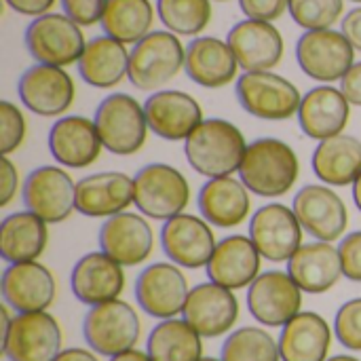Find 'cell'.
<instances>
[{"label":"cell","mask_w":361,"mask_h":361,"mask_svg":"<svg viewBox=\"0 0 361 361\" xmlns=\"http://www.w3.org/2000/svg\"><path fill=\"white\" fill-rule=\"evenodd\" d=\"M245 150L247 142L241 129L224 118H203L184 140L190 167L205 178H224L239 171Z\"/></svg>","instance_id":"obj_1"},{"label":"cell","mask_w":361,"mask_h":361,"mask_svg":"<svg viewBox=\"0 0 361 361\" xmlns=\"http://www.w3.org/2000/svg\"><path fill=\"white\" fill-rule=\"evenodd\" d=\"M298 173L300 165L294 148L277 137H258L247 144L239 167V178L250 192L264 199L281 197L292 190Z\"/></svg>","instance_id":"obj_2"},{"label":"cell","mask_w":361,"mask_h":361,"mask_svg":"<svg viewBox=\"0 0 361 361\" xmlns=\"http://www.w3.org/2000/svg\"><path fill=\"white\" fill-rule=\"evenodd\" d=\"M186 49L178 34L152 30L129 51V82L140 91H161L184 70Z\"/></svg>","instance_id":"obj_3"},{"label":"cell","mask_w":361,"mask_h":361,"mask_svg":"<svg viewBox=\"0 0 361 361\" xmlns=\"http://www.w3.org/2000/svg\"><path fill=\"white\" fill-rule=\"evenodd\" d=\"M190 201V186L184 173L167 163L144 165L133 178V203L150 220H169L184 214Z\"/></svg>","instance_id":"obj_4"},{"label":"cell","mask_w":361,"mask_h":361,"mask_svg":"<svg viewBox=\"0 0 361 361\" xmlns=\"http://www.w3.org/2000/svg\"><path fill=\"white\" fill-rule=\"evenodd\" d=\"M93 121L104 148L116 157H131L146 142L148 121L144 104L129 93H110L104 97Z\"/></svg>","instance_id":"obj_5"},{"label":"cell","mask_w":361,"mask_h":361,"mask_svg":"<svg viewBox=\"0 0 361 361\" xmlns=\"http://www.w3.org/2000/svg\"><path fill=\"white\" fill-rule=\"evenodd\" d=\"M235 95L247 114L262 121H288L298 114L302 102L298 87L273 70L243 72L237 78Z\"/></svg>","instance_id":"obj_6"},{"label":"cell","mask_w":361,"mask_h":361,"mask_svg":"<svg viewBox=\"0 0 361 361\" xmlns=\"http://www.w3.org/2000/svg\"><path fill=\"white\" fill-rule=\"evenodd\" d=\"M142 334V322L135 309L123 300H110L95 305L82 319L85 343L104 357H114L129 349H135Z\"/></svg>","instance_id":"obj_7"},{"label":"cell","mask_w":361,"mask_h":361,"mask_svg":"<svg viewBox=\"0 0 361 361\" xmlns=\"http://www.w3.org/2000/svg\"><path fill=\"white\" fill-rule=\"evenodd\" d=\"M23 42L34 61L59 68L76 63L87 44L80 25L72 21L66 13L53 11L34 17L27 23L23 32Z\"/></svg>","instance_id":"obj_8"},{"label":"cell","mask_w":361,"mask_h":361,"mask_svg":"<svg viewBox=\"0 0 361 361\" xmlns=\"http://www.w3.org/2000/svg\"><path fill=\"white\" fill-rule=\"evenodd\" d=\"M300 70L322 85L343 80L355 63V49L341 30H307L296 42Z\"/></svg>","instance_id":"obj_9"},{"label":"cell","mask_w":361,"mask_h":361,"mask_svg":"<svg viewBox=\"0 0 361 361\" xmlns=\"http://www.w3.org/2000/svg\"><path fill=\"white\" fill-rule=\"evenodd\" d=\"M2 353L8 361H53L61 353V328L47 311L15 313L2 334Z\"/></svg>","instance_id":"obj_10"},{"label":"cell","mask_w":361,"mask_h":361,"mask_svg":"<svg viewBox=\"0 0 361 361\" xmlns=\"http://www.w3.org/2000/svg\"><path fill=\"white\" fill-rule=\"evenodd\" d=\"M23 205L47 224H59L76 209V184L70 173L55 165L30 171L23 182Z\"/></svg>","instance_id":"obj_11"},{"label":"cell","mask_w":361,"mask_h":361,"mask_svg":"<svg viewBox=\"0 0 361 361\" xmlns=\"http://www.w3.org/2000/svg\"><path fill=\"white\" fill-rule=\"evenodd\" d=\"M300 307L302 290L288 271L260 273L247 288V309L260 326L283 328L300 313Z\"/></svg>","instance_id":"obj_12"},{"label":"cell","mask_w":361,"mask_h":361,"mask_svg":"<svg viewBox=\"0 0 361 361\" xmlns=\"http://www.w3.org/2000/svg\"><path fill=\"white\" fill-rule=\"evenodd\" d=\"M188 294V279L173 262H154L135 279V300L154 319L178 317L184 311Z\"/></svg>","instance_id":"obj_13"},{"label":"cell","mask_w":361,"mask_h":361,"mask_svg":"<svg viewBox=\"0 0 361 361\" xmlns=\"http://www.w3.org/2000/svg\"><path fill=\"white\" fill-rule=\"evenodd\" d=\"M292 209L307 235L315 241H338L349 224L343 197L328 184H307L294 197Z\"/></svg>","instance_id":"obj_14"},{"label":"cell","mask_w":361,"mask_h":361,"mask_svg":"<svg viewBox=\"0 0 361 361\" xmlns=\"http://www.w3.org/2000/svg\"><path fill=\"white\" fill-rule=\"evenodd\" d=\"M250 237L269 262H288L302 245V226L292 207L269 203L254 212Z\"/></svg>","instance_id":"obj_15"},{"label":"cell","mask_w":361,"mask_h":361,"mask_svg":"<svg viewBox=\"0 0 361 361\" xmlns=\"http://www.w3.org/2000/svg\"><path fill=\"white\" fill-rule=\"evenodd\" d=\"M17 93L30 112L38 116H61L72 106L76 87L63 68L34 63L19 76Z\"/></svg>","instance_id":"obj_16"},{"label":"cell","mask_w":361,"mask_h":361,"mask_svg":"<svg viewBox=\"0 0 361 361\" xmlns=\"http://www.w3.org/2000/svg\"><path fill=\"white\" fill-rule=\"evenodd\" d=\"M161 245L165 256L182 269L207 267L218 241L205 218L178 214L165 220L161 228Z\"/></svg>","instance_id":"obj_17"},{"label":"cell","mask_w":361,"mask_h":361,"mask_svg":"<svg viewBox=\"0 0 361 361\" xmlns=\"http://www.w3.org/2000/svg\"><path fill=\"white\" fill-rule=\"evenodd\" d=\"M182 317L203 336L218 338L233 330L239 319V300L233 290L214 281L199 283L190 290Z\"/></svg>","instance_id":"obj_18"},{"label":"cell","mask_w":361,"mask_h":361,"mask_svg":"<svg viewBox=\"0 0 361 361\" xmlns=\"http://www.w3.org/2000/svg\"><path fill=\"white\" fill-rule=\"evenodd\" d=\"M226 42L231 44L243 72L273 70L275 66H279L286 49L283 36L273 21H260L250 17L237 21L228 30Z\"/></svg>","instance_id":"obj_19"},{"label":"cell","mask_w":361,"mask_h":361,"mask_svg":"<svg viewBox=\"0 0 361 361\" xmlns=\"http://www.w3.org/2000/svg\"><path fill=\"white\" fill-rule=\"evenodd\" d=\"M0 290L4 305H8L15 313H36L47 311L53 305L57 283L44 264L32 260L8 264L2 273Z\"/></svg>","instance_id":"obj_20"},{"label":"cell","mask_w":361,"mask_h":361,"mask_svg":"<svg viewBox=\"0 0 361 361\" xmlns=\"http://www.w3.org/2000/svg\"><path fill=\"white\" fill-rule=\"evenodd\" d=\"M144 112L148 129L167 142L186 140L203 121V110L199 102L192 95L176 89L154 91L144 102Z\"/></svg>","instance_id":"obj_21"},{"label":"cell","mask_w":361,"mask_h":361,"mask_svg":"<svg viewBox=\"0 0 361 361\" xmlns=\"http://www.w3.org/2000/svg\"><path fill=\"white\" fill-rule=\"evenodd\" d=\"M99 250L123 267H137L146 262L154 250L152 226L140 214H116L99 228Z\"/></svg>","instance_id":"obj_22"},{"label":"cell","mask_w":361,"mask_h":361,"mask_svg":"<svg viewBox=\"0 0 361 361\" xmlns=\"http://www.w3.org/2000/svg\"><path fill=\"white\" fill-rule=\"evenodd\" d=\"M102 137L95 121L78 114L59 116L49 131L51 157L68 169H85L102 154Z\"/></svg>","instance_id":"obj_23"},{"label":"cell","mask_w":361,"mask_h":361,"mask_svg":"<svg viewBox=\"0 0 361 361\" xmlns=\"http://www.w3.org/2000/svg\"><path fill=\"white\" fill-rule=\"evenodd\" d=\"M125 267L108 254L89 252L72 269L70 288L78 302L95 307L116 300L125 290Z\"/></svg>","instance_id":"obj_24"},{"label":"cell","mask_w":361,"mask_h":361,"mask_svg":"<svg viewBox=\"0 0 361 361\" xmlns=\"http://www.w3.org/2000/svg\"><path fill=\"white\" fill-rule=\"evenodd\" d=\"M260 260L262 256L252 237L231 235L218 241L205 269L209 281L235 292L252 286L260 275Z\"/></svg>","instance_id":"obj_25"},{"label":"cell","mask_w":361,"mask_h":361,"mask_svg":"<svg viewBox=\"0 0 361 361\" xmlns=\"http://www.w3.org/2000/svg\"><path fill=\"white\" fill-rule=\"evenodd\" d=\"M239 61L226 40L216 36H195L186 44L184 72L203 89H220L237 78Z\"/></svg>","instance_id":"obj_26"},{"label":"cell","mask_w":361,"mask_h":361,"mask_svg":"<svg viewBox=\"0 0 361 361\" xmlns=\"http://www.w3.org/2000/svg\"><path fill=\"white\" fill-rule=\"evenodd\" d=\"M351 116V102L343 89L332 85H319L302 95L298 108V123L305 135L311 140H328L345 131Z\"/></svg>","instance_id":"obj_27"},{"label":"cell","mask_w":361,"mask_h":361,"mask_svg":"<svg viewBox=\"0 0 361 361\" xmlns=\"http://www.w3.org/2000/svg\"><path fill=\"white\" fill-rule=\"evenodd\" d=\"M133 205V178L123 171L91 173L76 182V212L87 218H112Z\"/></svg>","instance_id":"obj_28"},{"label":"cell","mask_w":361,"mask_h":361,"mask_svg":"<svg viewBox=\"0 0 361 361\" xmlns=\"http://www.w3.org/2000/svg\"><path fill=\"white\" fill-rule=\"evenodd\" d=\"M288 273L305 294H326L345 277L338 247L328 241L302 243L288 260Z\"/></svg>","instance_id":"obj_29"},{"label":"cell","mask_w":361,"mask_h":361,"mask_svg":"<svg viewBox=\"0 0 361 361\" xmlns=\"http://www.w3.org/2000/svg\"><path fill=\"white\" fill-rule=\"evenodd\" d=\"M199 212L201 216L218 226V228H233L239 226L250 216V188L241 182V178L224 176V178H209L199 190Z\"/></svg>","instance_id":"obj_30"},{"label":"cell","mask_w":361,"mask_h":361,"mask_svg":"<svg viewBox=\"0 0 361 361\" xmlns=\"http://www.w3.org/2000/svg\"><path fill=\"white\" fill-rule=\"evenodd\" d=\"M80 78L95 89H112L129 74V51L121 40L102 34L87 40L78 61Z\"/></svg>","instance_id":"obj_31"},{"label":"cell","mask_w":361,"mask_h":361,"mask_svg":"<svg viewBox=\"0 0 361 361\" xmlns=\"http://www.w3.org/2000/svg\"><path fill=\"white\" fill-rule=\"evenodd\" d=\"M277 343L281 361H326L332 345V330L322 315L300 311L281 328Z\"/></svg>","instance_id":"obj_32"},{"label":"cell","mask_w":361,"mask_h":361,"mask_svg":"<svg viewBox=\"0 0 361 361\" xmlns=\"http://www.w3.org/2000/svg\"><path fill=\"white\" fill-rule=\"evenodd\" d=\"M313 171L328 186H353L361 173V140L338 133L322 140L313 152Z\"/></svg>","instance_id":"obj_33"},{"label":"cell","mask_w":361,"mask_h":361,"mask_svg":"<svg viewBox=\"0 0 361 361\" xmlns=\"http://www.w3.org/2000/svg\"><path fill=\"white\" fill-rule=\"evenodd\" d=\"M47 241V222L27 209L6 216L0 224V256L8 264L38 260Z\"/></svg>","instance_id":"obj_34"},{"label":"cell","mask_w":361,"mask_h":361,"mask_svg":"<svg viewBox=\"0 0 361 361\" xmlns=\"http://www.w3.org/2000/svg\"><path fill=\"white\" fill-rule=\"evenodd\" d=\"M146 353L152 361H199L203 357V336L184 317L161 319L148 336Z\"/></svg>","instance_id":"obj_35"},{"label":"cell","mask_w":361,"mask_h":361,"mask_svg":"<svg viewBox=\"0 0 361 361\" xmlns=\"http://www.w3.org/2000/svg\"><path fill=\"white\" fill-rule=\"evenodd\" d=\"M154 17L157 6L150 0H108L99 25L123 44H135L152 32Z\"/></svg>","instance_id":"obj_36"},{"label":"cell","mask_w":361,"mask_h":361,"mask_svg":"<svg viewBox=\"0 0 361 361\" xmlns=\"http://www.w3.org/2000/svg\"><path fill=\"white\" fill-rule=\"evenodd\" d=\"M161 23L178 36H199L212 21V0H157Z\"/></svg>","instance_id":"obj_37"},{"label":"cell","mask_w":361,"mask_h":361,"mask_svg":"<svg viewBox=\"0 0 361 361\" xmlns=\"http://www.w3.org/2000/svg\"><path fill=\"white\" fill-rule=\"evenodd\" d=\"M222 361H281L279 343L262 328L235 330L222 345Z\"/></svg>","instance_id":"obj_38"},{"label":"cell","mask_w":361,"mask_h":361,"mask_svg":"<svg viewBox=\"0 0 361 361\" xmlns=\"http://www.w3.org/2000/svg\"><path fill=\"white\" fill-rule=\"evenodd\" d=\"M345 0H290V17L307 30H328L341 21Z\"/></svg>","instance_id":"obj_39"},{"label":"cell","mask_w":361,"mask_h":361,"mask_svg":"<svg viewBox=\"0 0 361 361\" xmlns=\"http://www.w3.org/2000/svg\"><path fill=\"white\" fill-rule=\"evenodd\" d=\"M334 334L349 351H361V298L347 300L334 317Z\"/></svg>","instance_id":"obj_40"},{"label":"cell","mask_w":361,"mask_h":361,"mask_svg":"<svg viewBox=\"0 0 361 361\" xmlns=\"http://www.w3.org/2000/svg\"><path fill=\"white\" fill-rule=\"evenodd\" d=\"M23 137H25V118L21 110L15 104L2 99L0 102V152L8 157L21 146Z\"/></svg>","instance_id":"obj_41"},{"label":"cell","mask_w":361,"mask_h":361,"mask_svg":"<svg viewBox=\"0 0 361 361\" xmlns=\"http://www.w3.org/2000/svg\"><path fill=\"white\" fill-rule=\"evenodd\" d=\"M63 13L80 27H89L102 21L108 0H59Z\"/></svg>","instance_id":"obj_42"},{"label":"cell","mask_w":361,"mask_h":361,"mask_svg":"<svg viewBox=\"0 0 361 361\" xmlns=\"http://www.w3.org/2000/svg\"><path fill=\"white\" fill-rule=\"evenodd\" d=\"M338 254L343 262V275L349 281L361 283V231L349 233L341 239Z\"/></svg>","instance_id":"obj_43"},{"label":"cell","mask_w":361,"mask_h":361,"mask_svg":"<svg viewBox=\"0 0 361 361\" xmlns=\"http://www.w3.org/2000/svg\"><path fill=\"white\" fill-rule=\"evenodd\" d=\"M245 17L260 21H275L290 11V0H239Z\"/></svg>","instance_id":"obj_44"},{"label":"cell","mask_w":361,"mask_h":361,"mask_svg":"<svg viewBox=\"0 0 361 361\" xmlns=\"http://www.w3.org/2000/svg\"><path fill=\"white\" fill-rule=\"evenodd\" d=\"M19 190V173L8 157L2 154V176H0V207H6Z\"/></svg>","instance_id":"obj_45"},{"label":"cell","mask_w":361,"mask_h":361,"mask_svg":"<svg viewBox=\"0 0 361 361\" xmlns=\"http://www.w3.org/2000/svg\"><path fill=\"white\" fill-rule=\"evenodd\" d=\"M341 89H343L345 97L351 102V106L361 108V61H355L351 66V70L343 76Z\"/></svg>","instance_id":"obj_46"},{"label":"cell","mask_w":361,"mask_h":361,"mask_svg":"<svg viewBox=\"0 0 361 361\" xmlns=\"http://www.w3.org/2000/svg\"><path fill=\"white\" fill-rule=\"evenodd\" d=\"M341 32L347 36L351 47L361 53V4L351 8L343 19H341Z\"/></svg>","instance_id":"obj_47"},{"label":"cell","mask_w":361,"mask_h":361,"mask_svg":"<svg viewBox=\"0 0 361 361\" xmlns=\"http://www.w3.org/2000/svg\"><path fill=\"white\" fill-rule=\"evenodd\" d=\"M15 13L25 15V17H40L44 13H51L53 4L57 0H4Z\"/></svg>","instance_id":"obj_48"},{"label":"cell","mask_w":361,"mask_h":361,"mask_svg":"<svg viewBox=\"0 0 361 361\" xmlns=\"http://www.w3.org/2000/svg\"><path fill=\"white\" fill-rule=\"evenodd\" d=\"M53 361H99L95 351H87V349H78V347H72V349H63L57 357Z\"/></svg>","instance_id":"obj_49"},{"label":"cell","mask_w":361,"mask_h":361,"mask_svg":"<svg viewBox=\"0 0 361 361\" xmlns=\"http://www.w3.org/2000/svg\"><path fill=\"white\" fill-rule=\"evenodd\" d=\"M110 361H152V360H150V355H148V353H144V351L129 349V351H125V353H118V355L110 357Z\"/></svg>","instance_id":"obj_50"},{"label":"cell","mask_w":361,"mask_h":361,"mask_svg":"<svg viewBox=\"0 0 361 361\" xmlns=\"http://www.w3.org/2000/svg\"><path fill=\"white\" fill-rule=\"evenodd\" d=\"M353 201H355V207L361 212V173L360 178L353 182Z\"/></svg>","instance_id":"obj_51"},{"label":"cell","mask_w":361,"mask_h":361,"mask_svg":"<svg viewBox=\"0 0 361 361\" xmlns=\"http://www.w3.org/2000/svg\"><path fill=\"white\" fill-rule=\"evenodd\" d=\"M326 361H361V360L353 357V355H334V357H328Z\"/></svg>","instance_id":"obj_52"},{"label":"cell","mask_w":361,"mask_h":361,"mask_svg":"<svg viewBox=\"0 0 361 361\" xmlns=\"http://www.w3.org/2000/svg\"><path fill=\"white\" fill-rule=\"evenodd\" d=\"M199 361H222V360H216V357H201Z\"/></svg>","instance_id":"obj_53"},{"label":"cell","mask_w":361,"mask_h":361,"mask_svg":"<svg viewBox=\"0 0 361 361\" xmlns=\"http://www.w3.org/2000/svg\"><path fill=\"white\" fill-rule=\"evenodd\" d=\"M351 2H357V4H361V0H351Z\"/></svg>","instance_id":"obj_54"},{"label":"cell","mask_w":361,"mask_h":361,"mask_svg":"<svg viewBox=\"0 0 361 361\" xmlns=\"http://www.w3.org/2000/svg\"><path fill=\"white\" fill-rule=\"evenodd\" d=\"M218 2H226V0H218Z\"/></svg>","instance_id":"obj_55"}]
</instances>
